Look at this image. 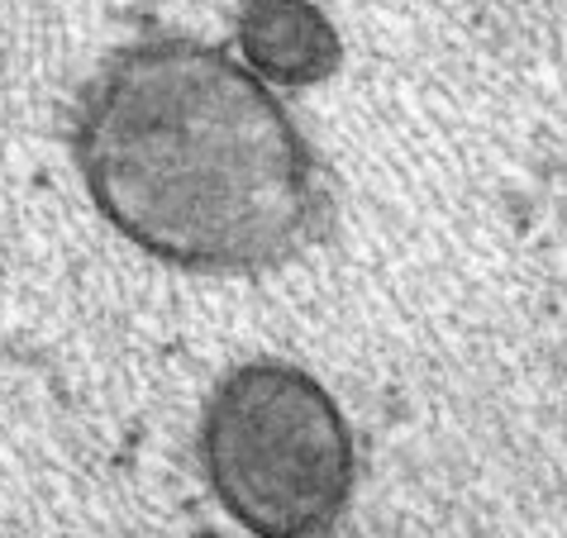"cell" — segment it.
Masks as SVG:
<instances>
[{
  "label": "cell",
  "mask_w": 567,
  "mask_h": 538,
  "mask_svg": "<svg viewBox=\"0 0 567 538\" xmlns=\"http://www.w3.org/2000/svg\"><path fill=\"white\" fill-rule=\"evenodd\" d=\"M105 225L182 272H258L310 239L320 163L244 58L153 34L110 53L72 120Z\"/></svg>",
  "instance_id": "cell-1"
},
{
  "label": "cell",
  "mask_w": 567,
  "mask_h": 538,
  "mask_svg": "<svg viewBox=\"0 0 567 538\" xmlns=\"http://www.w3.org/2000/svg\"><path fill=\"white\" fill-rule=\"evenodd\" d=\"M200 472L254 538H320L358 486V448L339 401L291 362L219 376L200 415Z\"/></svg>",
  "instance_id": "cell-2"
},
{
  "label": "cell",
  "mask_w": 567,
  "mask_h": 538,
  "mask_svg": "<svg viewBox=\"0 0 567 538\" xmlns=\"http://www.w3.org/2000/svg\"><path fill=\"white\" fill-rule=\"evenodd\" d=\"M339 34L310 0H244L239 58L272 91L320 86L339 68Z\"/></svg>",
  "instance_id": "cell-3"
}]
</instances>
